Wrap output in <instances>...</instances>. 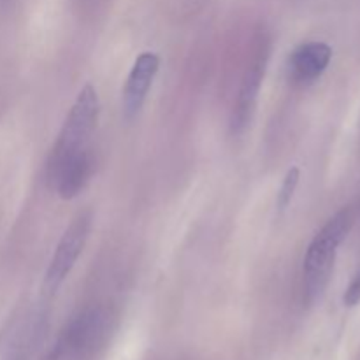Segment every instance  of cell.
Returning <instances> with one entry per match:
<instances>
[{"label":"cell","mask_w":360,"mask_h":360,"mask_svg":"<svg viewBox=\"0 0 360 360\" xmlns=\"http://www.w3.org/2000/svg\"><path fill=\"white\" fill-rule=\"evenodd\" d=\"M354 225L350 210H341L329 218L326 225L316 232L304 255V299L308 304H315L326 292L333 276L338 250L347 239Z\"/></svg>","instance_id":"cell-1"},{"label":"cell","mask_w":360,"mask_h":360,"mask_svg":"<svg viewBox=\"0 0 360 360\" xmlns=\"http://www.w3.org/2000/svg\"><path fill=\"white\" fill-rule=\"evenodd\" d=\"M111 329V309L84 308L67 322L44 360H91L108 343Z\"/></svg>","instance_id":"cell-2"},{"label":"cell","mask_w":360,"mask_h":360,"mask_svg":"<svg viewBox=\"0 0 360 360\" xmlns=\"http://www.w3.org/2000/svg\"><path fill=\"white\" fill-rule=\"evenodd\" d=\"M98 111H101V104H98L97 90L91 84H86L77 95L76 102L70 108L69 116L60 130L58 139L51 150L48 167L56 165L70 155L86 148L88 139L97 125Z\"/></svg>","instance_id":"cell-3"},{"label":"cell","mask_w":360,"mask_h":360,"mask_svg":"<svg viewBox=\"0 0 360 360\" xmlns=\"http://www.w3.org/2000/svg\"><path fill=\"white\" fill-rule=\"evenodd\" d=\"M271 56V42L267 35H259L253 48L252 60L246 65L243 74L241 86H239L238 98L234 102L231 115V130L234 136H241L252 123L255 115L257 101H259L260 88H262L264 76H266L267 63Z\"/></svg>","instance_id":"cell-4"},{"label":"cell","mask_w":360,"mask_h":360,"mask_svg":"<svg viewBox=\"0 0 360 360\" xmlns=\"http://www.w3.org/2000/svg\"><path fill=\"white\" fill-rule=\"evenodd\" d=\"M90 229L91 213L84 211V213L77 214L72 224L69 225V229L63 232L62 239H60L58 246L55 250V255L51 259V264L48 267V273H46L44 285L49 294H55L58 290L60 285L65 281L72 267L76 266L77 259H79L81 252L86 245Z\"/></svg>","instance_id":"cell-5"},{"label":"cell","mask_w":360,"mask_h":360,"mask_svg":"<svg viewBox=\"0 0 360 360\" xmlns=\"http://www.w3.org/2000/svg\"><path fill=\"white\" fill-rule=\"evenodd\" d=\"M94 172V158L90 151L84 150L70 155L65 160L48 167V181L62 199H74L90 181Z\"/></svg>","instance_id":"cell-6"},{"label":"cell","mask_w":360,"mask_h":360,"mask_svg":"<svg viewBox=\"0 0 360 360\" xmlns=\"http://www.w3.org/2000/svg\"><path fill=\"white\" fill-rule=\"evenodd\" d=\"M158 67H160V58L155 53L144 51L137 56L123 90V115L127 120H132L143 109Z\"/></svg>","instance_id":"cell-7"},{"label":"cell","mask_w":360,"mask_h":360,"mask_svg":"<svg viewBox=\"0 0 360 360\" xmlns=\"http://www.w3.org/2000/svg\"><path fill=\"white\" fill-rule=\"evenodd\" d=\"M333 60V48L326 42H304L288 58V76L297 84H311L322 76Z\"/></svg>","instance_id":"cell-8"},{"label":"cell","mask_w":360,"mask_h":360,"mask_svg":"<svg viewBox=\"0 0 360 360\" xmlns=\"http://www.w3.org/2000/svg\"><path fill=\"white\" fill-rule=\"evenodd\" d=\"M299 179H301V171L299 167H292L290 171L285 176L283 183H281V188L278 192V211L283 213L288 207V204L294 199V193L299 186Z\"/></svg>","instance_id":"cell-9"},{"label":"cell","mask_w":360,"mask_h":360,"mask_svg":"<svg viewBox=\"0 0 360 360\" xmlns=\"http://www.w3.org/2000/svg\"><path fill=\"white\" fill-rule=\"evenodd\" d=\"M343 302L347 308H355V306L360 304V269L355 273L350 285H348L347 290H345Z\"/></svg>","instance_id":"cell-10"}]
</instances>
